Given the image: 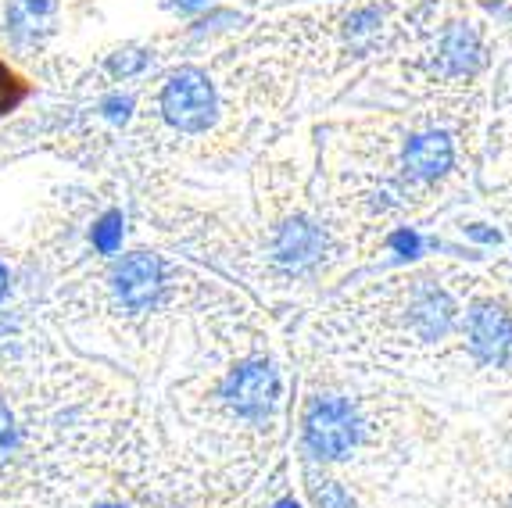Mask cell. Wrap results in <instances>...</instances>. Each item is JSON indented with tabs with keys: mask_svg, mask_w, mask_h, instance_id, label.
I'll return each mask as SVG.
<instances>
[{
	"mask_svg": "<svg viewBox=\"0 0 512 508\" xmlns=\"http://www.w3.org/2000/svg\"><path fill=\"white\" fill-rule=\"evenodd\" d=\"M312 501H316V508H351V498L344 494V487L333 480L312 483Z\"/></svg>",
	"mask_w": 512,
	"mask_h": 508,
	"instance_id": "cell-12",
	"label": "cell"
},
{
	"mask_svg": "<svg viewBox=\"0 0 512 508\" xmlns=\"http://www.w3.org/2000/svg\"><path fill=\"white\" fill-rule=\"evenodd\" d=\"M51 15V0H18L15 8H11V22H15V36H22V29H33L40 26L43 18Z\"/></svg>",
	"mask_w": 512,
	"mask_h": 508,
	"instance_id": "cell-10",
	"label": "cell"
},
{
	"mask_svg": "<svg viewBox=\"0 0 512 508\" xmlns=\"http://www.w3.org/2000/svg\"><path fill=\"white\" fill-rule=\"evenodd\" d=\"M18 101H22V86H18L15 72L0 61V115H4L8 108H15Z\"/></svg>",
	"mask_w": 512,
	"mask_h": 508,
	"instance_id": "cell-13",
	"label": "cell"
},
{
	"mask_svg": "<svg viewBox=\"0 0 512 508\" xmlns=\"http://www.w3.org/2000/svg\"><path fill=\"white\" fill-rule=\"evenodd\" d=\"M129 111H133V101H129V97H108V101H104V115H108L111 122H126L129 119Z\"/></svg>",
	"mask_w": 512,
	"mask_h": 508,
	"instance_id": "cell-15",
	"label": "cell"
},
{
	"mask_svg": "<svg viewBox=\"0 0 512 508\" xmlns=\"http://www.w3.org/2000/svg\"><path fill=\"white\" fill-rule=\"evenodd\" d=\"M18 448V426L8 408H0V458H8Z\"/></svg>",
	"mask_w": 512,
	"mask_h": 508,
	"instance_id": "cell-14",
	"label": "cell"
},
{
	"mask_svg": "<svg viewBox=\"0 0 512 508\" xmlns=\"http://www.w3.org/2000/svg\"><path fill=\"white\" fill-rule=\"evenodd\" d=\"M441 61L448 72H455V76H470V72H477L480 61H484V51H480V40L473 36V29L455 26L452 33L444 36Z\"/></svg>",
	"mask_w": 512,
	"mask_h": 508,
	"instance_id": "cell-9",
	"label": "cell"
},
{
	"mask_svg": "<svg viewBox=\"0 0 512 508\" xmlns=\"http://www.w3.org/2000/svg\"><path fill=\"white\" fill-rule=\"evenodd\" d=\"M165 119L183 133H201L215 119V90L197 68H180L162 90Z\"/></svg>",
	"mask_w": 512,
	"mask_h": 508,
	"instance_id": "cell-1",
	"label": "cell"
},
{
	"mask_svg": "<svg viewBox=\"0 0 512 508\" xmlns=\"http://www.w3.org/2000/svg\"><path fill=\"white\" fill-rule=\"evenodd\" d=\"M101 508H119V505H101Z\"/></svg>",
	"mask_w": 512,
	"mask_h": 508,
	"instance_id": "cell-22",
	"label": "cell"
},
{
	"mask_svg": "<svg viewBox=\"0 0 512 508\" xmlns=\"http://www.w3.org/2000/svg\"><path fill=\"white\" fill-rule=\"evenodd\" d=\"M276 254H280L283 265H291V269H305L312 265L323 254V233H319L312 222L298 219V222H287L276 240Z\"/></svg>",
	"mask_w": 512,
	"mask_h": 508,
	"instance_id": "cell-7",
	"label": "cell"
},
{
	"mask_svg": "<svg viewBox=\"0 0 512 508\" xmlns=\"http://www.w3.org/2000/svg\"><path fill=\"white\" fill-rule=\"evenodd\" d=\"M94 247L101 254H115L122 247V212H108L94 226Z\"/></svg>",
	"mask_w": 512,
	"mask_h": 508,
	"instance_id": "cell-11",
	"label": "cell"
},
{
	"mask_svg": "<svg viewBox=\"0 0 512 508\" xmlns=\"http://www.w3.org/2000/svg\"><path fill=\"white\" fill-rule=\"evenodd\" d=\"M8 269H4V265H0V301H4V294H8Z\"/></svg>",
	"mask_w": 512,
	"mask_h": 508,
	"instance_id": "cell-19",
	"label": "cell"
},
{
	"mask_svg": "<svg viewBox=\"0 0 512 508\" xmlns=\"http://www.w3.org/2000/svg\"><path fill=\"white\" fill-rule=\"evenodd\" d=\"M470 348L480 362L502 365L512 355V319L505 308L480 305L470 315Z\"/></svg>",
	"mask_w": 512,
	"mask_h": 508,
	"instance_id": "cell-5",
	"label": "cell"
},
{
	"mask_svg": "<svg viewBox=\"0 0 512 508\" xmlns=\"http://www.w3.org/2000/svg\"><path fill=\"white\" fill-rule=\"evenodd\" d=\"M208 0H176V8H187V11H194V8H205Z\"/></svg>",
	"mask_w": 512,
	"mask_h": 508,
	"instance_id": "cell-18",
	"label": "cell"
},
{
	"mask_svg": "<svg viewBox=\"0 0 512 508\" xmlns=\"http://www.w3.org/2000/svg\"><path fill=\"white\" fill-rule=\"evenodd\" d=\"M391 247H398L402 254H416L419 240H416V233H405V229H402V233H394V237H391Z\"/></svg>",
	"mask_w": 512,
	"mask_h": 508,
	"instance_id": "cell-17",
	"label": "cell"
},
{
	"mask_svg": "<svg viewBox=\"0 0 512 508\" xmlns=\"http://www.w3.org/2000/svg\"><path fill=\"white\" fill-rule=\"evenodd\" d=\"M452 319H455V308L441 290H423V294L416 297V305H412V326H416L419 337H427V340L444 337L448 326H452Z\"/></svg>",
	"mask_w": 512,
	"mask_h": 508,
	"instance_id": "cell-8",
	"label": "cell"
},
{
	"mask_svg": "<svg viewBox=\"0 0 512 508\" xmlns=\"http://www.w3.org/2000/svg\"><path fill=\"white\" fill-rule=\"evenodd\" d=\"M133 58H111V72L115 76H126V72H137V68H144V61H147V54H137V51H129Z\"/></svg>",
	"mask_w": 512,
	"mask_h": 508,
	"instance_id": "cell-16",
	"label": "cell"
},
{
	"mask_svg": "<svg viewBox=\"0 0 512 508\" xmlns=\"http://www.w3.org/2000/svg\"><path fill=\"white\" fill-rule=\"evenodd\" d=\"M276 508H298V505H294V501L287 498V501H280V505H276Z\"/></svg>",
	"mask_w": 512,
	"mask_h": 508,
	"instance_id": "cell-21",
	"label": "cell"
},
{
	"mask_svg": "<svg viewBox=\"0 0 512 508\" xmlns=\"http://www.w3.org/2000/svg\"><path fill=\"white\" fill-rule=\"evenodd\" d=\"M276 394H280V380H276V369L269 362L240 365L237 373L226 380V387H222V398L230 401V408H237L248 419L269 415Z\"/></svg>",
	"mask_w": 512,
	"mask_h": 508,
	"instance_id": "cell-3",
	"label": "cell"
},
{
	"mask_svg": "<svg viewBox=\"0 0 512 508\" xmlns=\"http://www.w3.org/2000/svg\"><path fill=\"white\" fill-rule=\"evenodd\" d=\"M452 165V140L444 133H423L416 136L405 151V169L416 179H437Z\"/></svg>",
	"mask_w": 512,
	"mask_h": 508,
	"instance_id": "cell-6",
	"label": "cell"
},
{
	"mask_svg": "<svg viewBox=\"0 0 512 508\" xmlns=\"http://www.w3.org/2000/svg\"><path fill=\"white\" fill-rule=\"evenodd\" d=\"M477 240H498V233H487V229H470Z\"/></svg>",
	"mask_w": 512,
	"mask_h": 508,
	"instance_id": "cell-20",
	"label": "cell"
},
{
	"mask_svg": "<svg viewBox=\"0 0 512 508\" xmlns=\"http://www.w3.org/2000/svg\"><path fill=\"white\" fill-rule=\"evenodd\" d=\"M305 441L319 458H344L359 444V415L341 398L316 401L305 415Z\"/></svg>",
	"mask_w": 512,
	"mask_h": 508,
	"instance_id": "cell-2",
	"label": "cell"
},
{
	"mask_svg": "<svg viewBox=\"0 0 512 508\" xmlns=\"http://www.w3.org/2000/svg\"><path fill=\"white\" fill-rule=\"evenodd\" d=\"M115 294L122 297V305L140 312V308L154 305L158 301V290H162V262L147 251L126 254L119 265H115Z\"/></svg>",
	"mask_w": 512,
	"mask_h": 508,
	"instance_id": "cell-4",
	"label": "cell"
}]
</instances>
